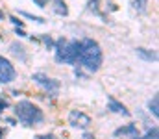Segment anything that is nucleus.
<instances>
[{
	"label": "nucleus",
	"mask_w": 159,
	"mask_h": 139,
	"mask_svg": "<svg viewBox=\"0 0 159 139\" xmlns=\"http://www.w3.org/2000/svg\"><path fill=\"white\" fill-rule=\"evenodd\" d=\"M102 48L94 39H81L80 41V50H78V63L81 67H85L89 72H96L102 65Z\"/></svg>",
	"instance_id": "1"
},
{
	"label": "nucleus",
	"mask_w": 159,
	"mask_h": 139,
	"mask_svg": "<svg viewBox=\"0 0 159 139\" xmlns=\"http://www.w3.org/2000/svg\"><path fill=\"white\" fill-rule=\"evenodd\" d=\"M78 50H80V41L78 39H57L54 45L56 52V61L59 63H67V65H76L78 63Z\"/></svg>",
	"instance_id": "2"
},
{
	"label": "nucleus",
	"mask_w": 159,
	"mask_h": 139,
	"mask_svg": "<svg viewBox=\"0 0 159 139\" xmlns=\"http://www.w3.org/2000/svg\"><path fill=\"white\" fill-rule=\"evenodd\" d=\"M13 111H15L17 119H19L24 126L39 124V123H43V119H44L43 111H41L34 102H30V100H20V102H17V106H15Z\"/></svg>",
	"instance_id": "3"
},
{
	"label": "nucleus",
	"mask_w": 159,
	"mask_h": 139,
	"mask_svg": "<svg viewBox=\"0 0 159 139\" xmlns=\"http://www.w3.org/2000/svg\"><path fill=\"white\" fill-rule=\"evenodd\" d=\"M32 80L41 86L44 91H48L50 95H57L59 91V82L56 80V78H50V76H46V74H43V72H35L34 76H32Z\"/></svg>",
	"instance_id": "4"
},
{
	"label": "nucleus",
	"mask_w": 159,
	"mask_h": 139,
	"mask_svg": "<svg viewBox=\"0 0 159 139\" xmlns=\"http://www.w3.org/2000/svg\"><path fill=\"white\" fill-rule=\"evenodd\" d=\"M15 76H17V71L11 65V61L0 56V84H9L15 80Z\"/></svg>",
	"instance_id": "5"
},
{
	"label": "nucleus",
	"mask_w": 159,
	"mask_h": 139,
	"mask_svg": "<svg viewBox=\"0 0 159 139\" xmlns=\"http://www.w3.org/2000/svg\"><path fill=\"white\" fill-rule=\"evenodd\" d=\"M69 124L74 126V128H89L91 124V117L83 111H78V109H72L69 113Z\"/></svg>",
	"instance_id": "6"
},
{
	"label": "nucleus",
	"mask_w": 159,
	"mask_h": 139,
	"mask_svg": "<svg viewBox=\"0 0 159 139\" xmlns=\"http://www.w3.org/2000/svg\"><path fill=\"white\" fill-rule=\"evenodd\" d=\"M107 108L113 111V113H119V115H124V117H128L129 115V111L126 109V106L124 104H120L117 98H113V96H107Z\"/></svg>",
	"instance_id": "7"
},
{
	"label": "nucleus",
	"mask_w": 159,
	"mask_h": 139,
	"mask_svg": "<svg viewBox=\"0 0 159 139\" xmlns=\"http://www.w3.org/2000/svg\"><path fill=\"white\" fill-rule=\"evenodd\" d=\"M115 136H117V137H120V136H129L131 139H137L139 137V132H137V126H135V124H128V126H124V128L115 130Z\"/></svg>",
	"instance_id": "8"
},
{
	"label": "nucleus",
	"mask_w": 159,
	"mask_h": 139,
	"mask_svg": "<svg viewBox=\"0 0 159 139\" xmlns=\"http://www.w3.org/2000/svg\"><path fill=\"white\" fill-rule=\"evenodd\" d=\"M135 52H137V56H139L141 59H144V61H156V59H157V54L152 52V50H148V48H137Z\"/></svg>",
	"instance_id": "9"
},
{
	"label": "nucleus",
	"mask_w": 159,
	"mask_h": 139,
	"mask_svg": "<svg viewBox=\"0 0 159 139\" xmlns=\"http://www.w3.org/2000/svg\"><path fill=\"white\" fill-rule=\"evenodd\" d=\"M56 13H57V15H63V17H67V15H69V9H67L65 2L56 0Z\"/></svg>",
	"instance_id": "10"
},
{
	"label": "nucleus",
	"mask_w": 159,
	"mask_h": 139,
	"mask_svg": "<svg viewBox=\"0 0 159 139\" xmlns=\"http://www.w3.org/2000/svg\"><path fill=\"white\" fill-rule=\"evenodd\" d=\"M11 52H13L15 56H20V59H22V61L26 59V54H24V48H22L20 45H17V43H13V45H11Z\"/></svg>",
	"instance_id": "11"
},
{
	"label": "nucleus",
	"mask_w": 159,
	"mask_h": 139,
	"mask_svg": "<svg viewBox=\"0 0 159 139\" xmlns=\"http://www.w3.org/2000/svg\"><path fill=\"white\" fill-rule=\"evenodd\" d=\"M157 95H154V98H152V100H150V102H148V108H150V111H152V113H154V117H157L159 115V108H157Z\"/></svg>",
	"instance_id": "12"
},
{
	"label": "nucleus",
	"mask_w": 159,
	"mask_h": 139,
	"mask_svg": "<svg viewBox=\"0 0 159 139\" xmlns=\"http://www.w3.org/2000/svg\"><path fill=\"white\" fill-rule=\"evenodd\" d=\"M146 6H148V0H133V7H135L139 13H143V11L146 9Z\"/></svg>",
	"instance_id": "13"
},
{
	"label": "nucleus",
	"mask_w": 159,
	"mask_h": 139,
	"mask_svg": "<svg viewBox=\"0 0 159 139\" xmlns=\"http://www.w3.org/2000/svg\"><path fill=\"white\" fill-rule=\"evenodd\" d=\"M137 139H157V128L154 126V128H150L148 130V134L144 136V137H137Z\"/></svg>",
	"instance_id": "14"
},
{
	"label": "nucleus",
	"mask_w": 159,
	"mask_h": 139,
	"mask_svg": "<svg viewBox=\"0 0 159 139\" xmlns=\"http://www.w3.org/2000/svg\"><path fill=\"white\" fill-rule=\"evenodd\" d=\"M20 15H24V17H28V19H34V21H37V22H44V19H41V17H34V15H30V13H20Z\"/></svg>",
	"instance_id": "15"
},
{
	"label": "nucleus",
	"mask_w": 159,
	"mask_h": 139,
	"mask_svg": "<svg viewBox=\"0 0 159 139\" xmlns=\"http://www.w3.org/2000/svg\"><path fill=\"white\" fill-rule=\"evenodd\" d=\"M6 108H7V100H4V98H0V113H2V111H4Z\"/></svg>",
	"instance_id": "16"
},
{
	"label": "nucleus",
	"mask_w": 159,
	"mask_h": 139,
	"mask_svg": "<svg viewBox=\"0 0 159 139\" xmlns=\"http://www.w3.org/2000/svg\"><path fill=\"white\" fill-rule=\"evenodd\" d=\"M39 7H46V4H48V0H34Z\"/></svg>",
	"instance_id": "17"
},
{
	"label": "nucleus",
	"mask_w": 159,
	"mask_h": 139,
	"mask_svg": "<svg viewBox=\"0 0 159 139\" xmlns=\"http://www.w3.org/2000/svg\"><path fill=\"white\" fill-rule=\"evenodd\" d=\"M9 21H11V22H13V24H17V26H20V28H22V26H24V22H22V21H17V19H15V17H11V19H9Z\"/></svg>",
	"instance_id": "18"
},
{
	"label": "nucleus",
	"mask_w": 159,
	"mask_h": 139,
	"mask_svg": "<svg viewBox=\"0 0 159 139\" xmlns=\"http://www.w3.org/2000/svg\"><path fill=\"white\" fill-rule=\"evenodd\" d=\"M37 139H56V137H54L52 134H48V136H39Z\"/></svg>",
	"instance_id": "19"
},
{
	"label": "nucleus",
	"mask_w": 159,
	"mask_h": 139,
	"mask_svg": "<svg viewBox=\"0 0 159 139\" xmlns=\"http://www.w3.org/2000/svg\"><path fill=\"white\" fill-rule=\"evenodd\" d=\"M83 139H94V136H93V134H85V136H83Z\"/></svg>",
	"instance_id": "20"
},
{
	"label": "nucleus",
	"mask_w": 159,
	"mask_h": 139,
	"mask_svg": "<svg viewBox=\"0 0 159 139\" xmlns=\"http://www.w3.org/2000/svg\"><path fill=\"white\" fill-rule=\"evenodd\" d=\"M0 139H4V130L0 128Z\"/></svg>",
	"instance_id": "21"
},
{
	"label": "nucleus",
	"mask_w": 159,
	"mask_h": 139,
	"mask_svg": "<svg viewBox=\"0 0 159 139\" xmlns=\"http://www.w3.org/2000/svg\"><path fill=\"white\" fill-rule=\"evenodd\" d=\"M2 19H4V13H2V11H0V21H2Z\"/></svg>",
	"instance_id": "22"
}]
</instances>
